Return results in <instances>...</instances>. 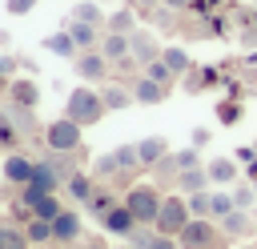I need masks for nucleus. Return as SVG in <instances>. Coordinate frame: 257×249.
<instances>
[{
	"label": "nucleus",
	"instance_id": "nucleus-1",
	"mask_svg": "<svg viewBox=\"0 0 257 249\" xmlns=\"http://www.w3.org/2000/svg\"><path fill=\"white\" fill-rule=\"evenodd\" d=\"M108 108H104V96H100V88H88V84H80V88H72L68 96H64V116L68 120H76L80 129H92L100 116H104Z\"/></svg>",
	"mask_w": 257,
	"mask_h": 249
},
{
	"label": "nucleus",
	"instance_id": "nucleus-2",
	"mask_svg": "<svg viewBox=\"0 0 257 249\" xmlns=\"http://www.w3.org/2000/svg\"><path fill=\"white\" fill-rule=\"evenodd\" d=\"M177 245H181V249H229V237L221 233L217 221H209V217H193V221L181 229Z\"/></svg>",
	"mask_w": 257,
	"mask_h": 249
},
{
	"label": "nucleus",
	"instance_id": "nucleus-3",
	"mask_svg": "<svg viewBox=\"0 0 257 249\" xmlns=\"http://www.w3.org/2000/svg\"><path fill=\"white\" fill-rule=\"evenodd\" d=\"M120 201L128 205V213L137 217V225L153 229V225H157V213H161V201H165V193H161L157 185H133V189L120 197Z\"/></svg>",
	"mask_w": 257,
	"mask_h": 249
},
{
	"label": "nucleus",
	"instance_id": "nucleus-4",
	"mask_svg": "<svg viewBox=\"0 0 257 249\" xmlns=\"http://www.w3.org/2000/svg\"><path fill=\"white\" fill-rule=\"evenodd\" d=\"M189 221H193L189 197H185V193H169V197L161 201V213H157L153 233H161V237H181V229H185Z\"/></svg>",
	"mask_w": 257,
	"mask_h": 249
},
{
	"label": "nucleus",
	"instance_id": "nucleus-5",
	"mask_svg": "<svg viewBox=\"0 0 257 249\" xmlns=\"http://www.w3.org/2000/svg\"><path fill=\"white\" fill-rule=\"evenodd\" d=\"M80 141H84V129H80L76 120H68V116L44 125V145H48V153H80Z\"/></svg>",
	"mask_w": 257,
	"mask_h": 249
},
{
	"label": "nucleus",
	"instance_id": "nucleus-6",
	"mask_svg": "<svg viewBox=\"0 0 257 249\" xmlns=\"http://www.w3.org/2000/svg\"><path fill=\"white\" fill-rule=\"evenodd\" d=\"M72 64H76V76H80L84 84H100V80H108V68H112V64H108V56H104L100 48L80 52Z\"/></svg>",
	"mask_w": 257,
	"mask_h": 249
},
{
	"label": "nucleus",
	"instance_id": "nucleus-7",
	"mask_svg": "<svg viewBox=\"0 0 257 249\" xmlns=\"http://www.w3.org/2000/svg\"><path fill=\"white\" fill-rule=\"evenodd\" d=\"M100 225H104V233H112V237H133L141 225H137V217L128 213V205L124 201H116L104 217H100Z\"/></svg>",
	"mask_w": 257,
	"mask_h": 249
},
{
	"label": "nucleus",
	"instance_id": "nucleus-8",
	"mask_svg": "<svg viewBox=\"0 0 257 249\" xmlns=\"http://www.w3.org/2000/svg\"><path fill=\"white\" fill-rule=\"evenodd\" d=\"M8 100H12V108H32V112H36V104H40L36 80H32V76H12V80H8Z\"/></svg>",
	"mask_w": 257,
	"mask_h": 249
},
{
	"label": "nucleus",
	"instance_id": "nucleus-9",
	"mask_svg": "<svg viewBox=\"0 0 257 249\" xmlns=\"http://www.w3.org/2000/svg\"><path fill=\"white\" fill-rule=\"evenodd\" d=\"M0 173H4L8 185H20V189H24V185L32 181V173H36V161H28L24 153H8L4 165H0Z\"/></svg>",
	"mask_w": 257,
	"mask_h": 249
},
{
	"label": "nucleus",
	"instance_id": "nucleus-10",
	"mask_svg": "<svg viewBox=\"0 0 257 249\" xmlns=\"http://www.w3.org/2000/svg\"><path fill=\"white\" fill-rule=\"evenodd\" d=\"M128 48H133V60L145 68V64H153V60L161 56V48H165V44H157V36H153V32L137 28V32L128 36Z\"/></svg>",
	"mask_w": 257,
	"mask_h": 249
},
{
	"label": "nucleus",
	"instance_id": "nucleus-11",
	"mask_svg": "<svg viewBox=\"0 0 257 249\" xmlns=\"http://www.w3.org/2000/svg\"><path fill=\"white\" fill-rule=\"evenodd\" d=\"M169 84H157V80H149L145 72L133 80V96H137V104H161V100H169Z\"/></svg>",
	"mask_w": 257,
	"mask_h": 249
},
{
	"label": "nucleus",
	"instance_id": "nucleus-12",
	"mask_svg": "<svg viewBox=\"0 0 257 249\" xmlns=\"http://www.w3.org/2000/svg\"><path fill=\"white\" fill-rule=\"evenodd\" d=\"M80 233H84V225H80V217H76L72 209H64V213L52 221V241H60V245L80 241Z\"/></svg>",
	"mask_w": 257,
	"mask_h": 249
},
{
	"label": "nucleus",
	"instance_id": "nucleus-13",
	"mask_svg": "<svg viewBox=\"0 0 257 249\" xmlns=\"http://www.w3.org/2000/svg\"><path fill=\"white\" fill-rule=\"evenodd\" d=\"M137 157H141V169H153L169 157V141L165 137H145V141H137Z\"/></svg>",
	"mask_w": 257,
	"mask_h": 249
},
{
	"label": "nucleus",
	"instance_id": "nucleus-14",
	"mask_svg": "<svg viewBox=\"0 0 257 249\" xmlns=\"http://www.w3.org/2000/svg\"><path fill=\"white\" fill-rule=\"evenodd\" d=\"M213 181H209V169L205 165H197V169H181L177 173V193H185V197H193V193H205Z\"/></svg>",
	"mask_w": 257,
	"mask_h": 249
},
{
	"label": "nucleus",
	"instance_id": "nucleus-15",
	"mask_svg": "<svg viewBox=\"0 0 257 249\" xmlns=\"http://www.w3.org/2000/svg\"><path fill=\"white\" fill-rule=\"evenodd\" d=\"M205 169H209V181L213 185H237V177H241V165L233 157H213Z\"/></svg>",
	"mask_w": 257,
	"mask_h": 249
},
{
	"label": "nucleus",
	"instance_id": "nucleus-16",
	"mask_svg": "<svg viewBox=\"0 0 257 249\" xmlns=\"http://www.w3.org/2000/svg\"><path fill=\"white\" fill-rule=\"evenodd\" d=\"M100 52L108 56V64H120V60H128V56H133V48H128V36H124V32H104V36H100Z\"/></svg>",
	"mask_w": 257,
	"mask_h": 249
},
{
	"label": "nucleus",
	"instance_id": "nucleus-17",
	"mask_svg": "<svg viewBox=\"0 0 257 249\" xmlns=\"http://www.w3.org/2000/svg\"><path fill=\"white\" fill-rule=\"evenodd\" d=\"M64 28L72 32V40H76V48H80V52H88V48H100V28H96V24H84V20H68Z\"/></svg>",
	"mask_w": 257,
	"mask_h": 249
},
{
	"label": "nucleus",
	"instance_id": "nucleus-18",
	"mask_svg": "<svg viewBox=\"0 0 257 249\" xmlns=\"http://www.w3.org/2000/svg\"><path fill=\"white\" fill-rule=\"evenodd\" d=\"M44 48H48L52 56H64V60H76V56H80V48H76V40H72V32H68V28H60V32H52V36H44Z\"/></svg>",
	"mask_w": 257,
	"mask_h": 249
},
{
	"label": "nucleus",
	"instance_id": "nucleus-19",
	"mask_svg": "<svg viewBox=\"0 0 257 249\" xmlns=\"http://www.w3.org/2000/svg\"><path fill=\"white\" fill-rule=\"evenodd\" d=\"M104 32H124V36H133V32H137V12H133V8H116V12H108Z\"/></svg>",
	"mask_w": 257,
	"mask_h": 249
},
{
	"label": "nucleus",
	"instance_id": "nucleus-20",
	"mask_svg": "<svg viewBox=\"0 0 257 249\" xmlns=\"http://www.w3.org/2000/svg\"><path fill=\"white\" fill-rule=\"evenodd\" d=\"M100 96H104V108H108V112H120V108H128V104L137 100L133 88H120V84H104Z\"/></svg>",
	"mask_w": 257,
	"mask_h": 249
},
{
	"label": "nucleus",
	"instance_id": "nucleus-21",
	"mask_svg": "<svg viewBox=\"0 0 257 249\" xmlns=\"http://www.w3.org/2000/svg\"><path fill=\"white\" fill-rule=\"evenodd\" d=\"M28 209H32V217H40V221H56V217L64 213V205H60V197H56V193H44V197H36Z\"/></svg>",
	"mask_w": 257,
	"mask_h": 249
},
{
	"label": "nucleus",
	"instance_id": "nucleus-22",
	"mask_svg": "<svg viewBox=\"0 0 257 249\" xmlns=\"http://www.w3.org/2000/svg\"><path fill=\"white\" fill-rule=\"evenodd\" d=\"M217 225H221L225 237H245V233H249V209H233V213L221 217Z\"/></svg>",
	"mask_w": 257,
	"mask_h": 249
},
{
	"label": "nucleus",
	"instance_id": "nucleus-23",
	"mask_svg": "<svg viewBox=\"0 0 257 249\" xmlns=\"http://www.w3.org/2000/svg\"><path fill=\"white\" fill-rule=\"evenodd\" d=\"M32 241H28V233L20 229V225H12V221H0V249H28Z\"/></svg>",
	"mask_w": 257,
	"mask_h": 249
},
{
	"label": "nucleus",
	"instance_id": "nucleus-24",
	"mask_svg": "<svg viewBox=\"0 0 257 249\" xmlns=\"http://www.w3.org/2000/svg\"><path fill=\"white\" fill-rule=\"evenodd\" d=\"M72 20H84V24H96V28H104V12H100V4L96 0H76V8H72Z\"/></svg>",
	"mask_w": 257,
	"mask_h": 249
},
{
	"label": "nucleus",
	"instance_id": "nucleus-25",
	"mask_svg": "<svg viewBox=\"0 0 257 249\" xmlns=\"http://www.w3.org/2000/svg\"><path fill=\"white\" fill-rule=\"evenodd\" d=\"M161 60H165V64H169V68H173L177 76H185V72L193 68L189 52H185V48H177V44H165V48H161Z\"/></svg>",
	"mask_w": 257,
	"mask_h": 249
},
{
	"label": "nucleus",
	"instance_id": "nucleus-26",
	"mask_svg": "<svg viewBox=\"0 0 257 249\" xmlns=\"http://www.w3.org/2000/svg\"><path fill=\"white\" fill-rule=\"evenodd\" d=\"M68 193L88 205V197L96 193V177H92V173H72V177H68Z\"/></svg>",
	"mask_w": 257,
	"mask_h": 249
},
{
	"label": "nucleus",
	"instance_id": "nucleus-27",
	"mask_svg": "<svg viewBox=\"0 0 257 249\" xmlns=\"http://www.w3.org/2000/svg\"><path fill=\"white\" fill-rule=\"evenodd\" d=\"M233 209H237L233 193H221V189H213V193H209V221H221V217H229Z\"/></svg>",
	"mask_w": 257,
	"mask_h": 249
},
{
	"label": "nucleus",
	"instance_id": "nucleus-28",
	"mask_svg": "<svg viewBox=\"0 0 257 249\" xmlns=\"http://www.w3.org/2000/svg\"><path fill=\"white\" fill-rule=\"evenodd\" d=\"M141 72H145V76H149V80H157V84H169V88H173V84H177V80H181V76H177V72H173V68H169V64H165V60H161V56H157V60H153V64H145V68H141Z\"/></svg>",
	"mask_w": 257,
	"mask_h": 249
},
{
	"label": "nucleus",
	"instance_id": "nucleus-29",
	"mask_svg": "<svg viewBox=\"0 0 257 249\" xmlns=\"http://www.w3.org/2000/svg\"><path fill=\"white\" fill-rule=\"evenodd\" d=\"M112 157H116V169H120V173H137V169H141L137 145H116V149H112Z\"/></svg>",
	"mask_w": 257,
	"mask_h": 249
},
{
	"label": "nucleus",
	"instance_id": "nucleus-30",
	"mask_svg": "<svg viewBox=\"0 0 257 249\" xmlns=\"http://www.w3.org/2000/svg\"><path fill=\"white\" fill-rule=\"evenodd\" d=\"M24 233H28V241H32V245H48V241H52V221L32 217V221L24 225Z\"/></svg>",
	"mask_w": 257,
	"mask_h": 249
},
{
	"label": "nucleus",
	"instance_id": "nucleus-31",
	"mask_svg": "<svg viewBox=\"0 0 257 249\" xmlns=\"http://www.w3.org/2000/svg\"><path fill=\"white\" fill-rule=\"evenodd\" d=\"M20 141H24V129H20L12 116H0V145H4V149H16Z\"/></svg>",
	"mask_w": 257,
	"mask_h": 249
},
{
	"label": "nucleus",
	"instance_id": "nucleus-32",
	"mask_svg": "<svg viewBox=\"0 0 257 249\" xmlns=\"http://www.w3.org/2000/svg\"><path fill=\"white\" fill-rule=\"evenodd\" d=\"M169 165H173L177 173H181V169H197V165H201V149L189 145V149H181V153H169Z\"/></svg>",
	"mask_w": 257,
	"mask_h": 249
},
{
	"label": "nucleus",
	"instance_id": "nucleus-33",
	"mask_svg": "<svg viewBox=\"0 0 257 249\" xmlns=\"http://www.w3.org/2000/svg\"><path fill=\"white\" fill-rule=\"evenodd\" d=\"M112 205H116V197H112V193H108V189H96V193H92V197H88V209H92V213H96V217H104V213H108V209H112Z\"/></svg>",
	"mask_w": 257,
	"mask_h": 249
},
{
	"label": "nucleus",
	"instance_id": "nucleus-34",
	"mask_svg": "<svg viewBox=\"0 0 257 249\" xmlns=\"http://www.w3.org/2000/svg\"><path fill=\"white\" fill-rule=\"evenodd\" d=\"M217 120H221V125H237V120H241V104H237V100H221V104H217Z\"/></svg>",
	"mask_w": 257,
	"mask_h": 249
},
{
	"label": "nucleus",
	"instance_id": "nucleus-35",
	"mask_svg": "<svg viewBox=\"0 0 257 249\" xmlns=\"http://www.w3.org/2000/svg\"><path fill=\"white\" fill-rule=\"evenodd\" d=\"M112 173H120V169H116V157H112V153H104V157L92 165V177H96V181H108Z\"/></svg>",
	"mask_w": 257,
	"mask_h": 249
},
{
	"label": "nucleus",
	"instance_id": "nucleus-36",
	"mask_svg": "<svg viewBox=\"0 0 257 249\" xmlns=\"http://www.w3.org/2000/svg\"><path fill=\"white\" fill-rule=\"evenodd\" d=\"M137 249H181V245H177V237H161V233H153V237L137 241Z\"/></svg>",
	"mask_w": 257,
	"mask_h": 249
},
{
	"label": "nucleus",
	"instance_id": "nucleus-37",
	"mask_svg": "<svg viewBox=\"0 0 257 249\" xmlns=\"http://www.w3.org/2000/svg\"><path fill=\"white\" fill-rule=\"evenodd\" d=\"M233 201H237V209H253V201H257V193H253L249 185H233Z\"/></svg>",
	"mask_w": 257,
	"mask_h": 249
},
{
	"label": "nucleus",
	"instance_id": "nucleus-38",
	"mask_svg": "<svg viewBox=\"0 0 257 249\" xmlns=\"http://www.w3.org/2000/svg\"><path fill=\"white\" fill-rule=\"evenodd\" d=\"M209 193H213V189H205V193H193V197H189L193 217H209Z\"/></svg>",
	"mask_w": 257,
	"mask_h": 249
},
{
	"label": "nucleus",
	"instance_id": "nucleus-39",
	"mask_svg": "<svg viewBox=\"0 0 257 249\" xmlns=\"http://www.w3.org/2000/svg\"><path fill=\"white\" fill-rule=\"evenodd\" d=\"M36 4H40V0H4V8H8L12 16H28Z\"/></svg>",
	"mask_w": 257,
	"mask_h": 249
},
{
	"label": "nucleus",
	"instance_id": "nucleus-40",
	"mask_svg": "<svg viewBox=\"0 0 257 249\" xmlns=\"http://www.w3.org/2000/svg\"><path fill=\"white\" fill-rule=\"evenodd\" d=\"M209 145V129H193V149H205Z\"/></svg>",
	"mask_w": 257,
	"mask_h": 249
},
{
	"label": "nucleus",
	"instance_id": "nucleus-41",
	"mask_svg": "<svg viewBox=\"0 0 257 249\" xmlns=\"http://www.w3.org/2000/svg\"><path fill=\"white\" fill-rule=\"evenodd\" d=\"M0 72L12 76V72H16V60H12V56H0Z\"/></svg>",
	"mask_w": 257,
	"mask_h": 249
},
{
	"label": "nucleus",
	"instance_id": "nucleus-42",
	"mask_svg": "<svg viewBox=\"0 0 257 249\" xmlns=\"http://www.w3.org/2000/svg\"><path fill=\"white\" fill-rule=\"evenodd\" d=\"M169 8H189V0H165Z\"/></svg>",
	"mask_w": 257,
	"mask_h": 249
},
{
	"label": "nucleus",
	"instance_id": "nucleus-43",
	"mask_svg": "<svg viewBox=\"0 0 257 249\" xmlns=\"http://www.w3.org/2000/svg\"><path fill=\"white\" fill-rule=\"evenodd\" d=\"M8 80H12V76H4V72H0V92H8Z\"/></svg>",
	"mask_w": 257,
	"mask_h": 249
},
{
	"label": "nucleus",
	"instance_id": "nucleus-44",
	"mask_svg": "<svg viewBox=\"0 0 257 249\" xmlns=\"http://www.w3.org/2000/svg\"><path fill=\"white\" fill-rule=\"evenodd\" d=\"M237 249H257V245H237Z\"/></svg>",
	"mask_w": 257,
	"mask_h": 249
},
{
	"label": "nucleus",
	"instance_id": "nucleus-45",
	"mask_svg": "<svg viewBox=\"0 0 257 249\" xmlns=\"http://www.w3.org/2000/svg\"><path fill=\"white\" fill-rule=\"evenodd\" d=\"M88 249H100V245H88Z\"/></svg>",
	"mask_w": 257,
	"mask_h": 249
}]
</instances>
